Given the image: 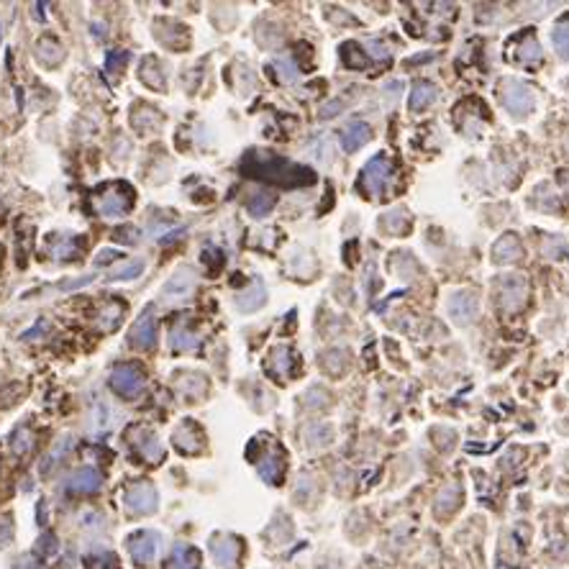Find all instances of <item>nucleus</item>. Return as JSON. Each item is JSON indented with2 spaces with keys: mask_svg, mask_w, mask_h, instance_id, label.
<instances>
[{
  "mask_svg": "<svg viewBox=\"0 0 569 569\" xmlns=\"http://www.w3.org/2000/svg\"><path fill=\"white\" fill-rule=\"evenodd\" d=\"M241 172L246 177L267 180V183L282 185V187H303V185L315 183L313 169L295 165L285 157H277V154H270V151H249L241 162Z\"/></svg>",
  "mask_w": 569,
  "mask_h": 569,
  "instance_id": "nucleus-1",
  "label": "nucleus"
},
{
  "mask_svg": "<svg viewBox=\"0 0 569 569\" xmlns=\"http://www.w3.org/2000/svg\"><path fill=\"white\" fill-rule=\"evenodd\" d=\"M274 67H277V72H280V77L285 80V82H295L298 80V67H295V62L290 59V57H280V59L274 62Z\"/></svg>",
  "mask_w": 569,
  "mask_h": 569,
  "instance_id": "nucleus-23",
  "label": "nucleus"
},
{
  "mask_svg": "<svg viewBox=\"0 0 569 569\" xmlns=\"http://www.w3.org/2000/svg\"><path fill=\"white\" fill-rule=\"evenodd\" d=\"M111 382H113L115 393L126 395V398H133V395H139L141 387H144V375H141L136 367H131V364H123V367H118L113 375H111Z\"/></svg>",
  "mask_w": 569,
  "mask_h": 569,
  "instance_id": "nucleus-5",
  "label": "nucleus"
},
{
  "mask_svg": "<svg viewBox=\"0 0 569 569\" xmlns=\"http://www.w3.org/2000/svg\"><path fill=\"white\" fill-rule=\"evenodd\" d=\"M141 270H144V264L133 262V264H129V267H123V270L113 272V274H111V280H129V277H136Z\"/></svg>",
  "mask_w": 569,
  "mask_h": 569,
  "instance_id": "nucleus-27",
  "label": "nucleus"
},
{
  "mask_svg": "<svg viewBox=\"0 0 569 569\" xmlns=\"http://www.w3.org/2000/svg\"><path fill=\"white\" fill-rule=\"evenodd\" d=\"M405 223H408V218H405L403 210H393V213H387V218H385V223H382V226H385L387 231H393V234H395V231H400Z\"/></svg>",
  "mask_w": 569,
  "mask_h": 569,
  "instance_id": "nucleus-26",
  "label": "nucleus"
},
{
  "mask_svg": "<svg viewBox=\"0 0 569 569\" xmlns=\"http://www.w3.org/2000/svg\"><path fill=\"white\" fill-rule=\"evenodd\" d=\"M462 500V495H459V487L456 485H449L447 490H441V495H438V500H436V510L438 513H451V510L456 508V503Z\"/></svg>",
  "mask_w": 569,
  "mask_h": 569,
  "instance_id": "nucleus-15",
  "label": "nucleus"
},
{
  "mask_svg": "<svg viewBox=\"0 0 569 569\" xmlns=\"http://www.w3.org/2000/svg\"><path fill=\"white\" fill-rule=\"evenodd\" d=\"M369 49H372V57H375V59H382V62L390 59V52H387L380 41H369Z\"/></svg>",
  "mask_w": 569,
  "mask_h": 569,
  "instance_id": "nucleus-28",
  "label": "nucleus"
},
{
  "mask_svg": "<svg viewBox=\"0 0 569 569\" xmlns=\"http://www.w3.org/2000/svg\"><path fill=\"white\" fill-rule=\"evenodd\" d=\"M131 505L139 510H149L154 508V492L147 490V487H139V490L131 495Z\"/></svg>",
  "mask_w": 569,
  "mask_h": 569,
  "instance_id": "nucleus-24",
  "label": "nucleus"
},
{
  "mask_svg": "<svg viewBox=\"0 0 569 569\" xmlns=\"http://www.w3.org/2000/svg\"><path fill=\"white\" fill-rule=\"evenodd\" d=\"M154 552H157V543H154L151 536H139L136 543H133V554H136L139 561H149L154 557Z\"/></svg>",
  "mask_w": 569,
  "mask_h": 569,
  "instance_id": "nucleus-19",
  "label": "nucleus"
},
{
  "mask_svg": "<svg viewBox=\"0 0 569 569\" xmlns=\"http://www.w3.org/2000/svg\"><path fill=\"white\" fill-rule=\"evenodd\" d=\"M236 303H239V308H241V310H254V308H259L264 303V288H262V285H254V288H252V292L241 295Z\"/></svg>",
  "mask_w": 569,
  "mask_h": 569,
  "instance_id": "nucleus-20",
  "label": "nucleus"
},
{
  "mask_svg": "<svg viewBox=\"0 0 569 569\" xmlns=\"http://www.w3.org/2000/svg\"><path fill=\"white\" fill-rule=\"evenodd\" d=\"M272 208H274V195L270 193H256L254 198L249 200V210H252V216H256V218L267 216Z\"/></svg>",
  "mask_w": 569,
  "mask_h": 569,
  "instance_id": "nucleus-17",
  "label": "nucleus"
},
{
  "mask_svg": "<svg viewBox=\"0 0 569 569\" xmlns=\"http://www.w3.org/2000/svg\"><path fill=\"white\" fill-rule=\"evenodd\" d=\"M193 288H195L193 272H190V270H180L175 277H172V280L165 285L162 295H165L167 300H183V298H187V295L193 292Z\"/></svg>",
  "mask_w": 569,
  "mask_h": 569,
  "instance_id": "nucleus-8",
  "label": "nucleus"
},
{
  "mask_svg": "<svg viewBox=\"0 0 569 569\" xmlns=\"http://www.w3.org/2000/svg\"><path fill=\"white\" fill-rule=\"evenodd\" d=\"M449 315L454 318V324L469 326L477 318V298L472 292H456L449 300Z\"/></svg>",
  "mask_w": 569,
  "mask_h": 569,
  "instance_id": "nucleus-6",
  "label": "nucleus"
},
{
  "mask_svg": "<svg viewBox=\"0 0 569 569\" xmlns=\"http://www.w3.org/2000/svg\"><path fill=\"white\" fill-rule=\"evenodd\" d=\"M554 46L561 57L569 59V21H561L559 26L554 28Z\"/></svg>",
  "mask_w": 569,
  "mask_h": 569,
  "instance_id": "nucleus-21",
  "label": "nucleus"
},
{
  "mask_svg": "<svg viewBox=\"0 0 569 569\" xmlns=\"http://www.w3.org/2000/svg\"><path fill=\"white\" fill-rule=\"evenodd\" d=\"M126 208H129V198H123V195H108L103 205H100L105 216H121Z\"/></svg>",
  "mask_w": 569,
  "mask_h": 569,
  "instance_id": "nucleus-22",
  "label": "nucleus"
},
{
  "mask_svg": "<svg viewBox=\"0 0 569 569\" xmlns=\"http://www.w3.org/2000/svg\"><path fill=\"white\" fill-rule=\"evenodd\" d=\"M436 88L431 82H416L411 93V111H426L436 100Z\"/></svg>",
  "mask_w": 569,
  "mask_h": 569,
  "instance_id": "nucleus-11",
  "label": "nucleus"
},
{
  "mask_svg": "<svg viewBox=\"0 0 569 569\" xmlns=\"http://www.w3.org/2000/svg\"><path fill=\"white\" fill-rule=\"evenodd\" d=\"M195 344H198V339H195L193 333H185V331H172V346L175 349H193Z\"/></svg>",
  "mask_w": 569,
  "mask_h": 569,
  "instance_id": "nucleus-25",
  "label": "nucleus"
},
{
  "mask_svg": "<svg viewBox=\"0 0 569 569\" xmlns=\"http://www.w3.org/2000/svg\"><path fill=\"white\" fill-rule=\"evenodd\" d=\"M290 357H292V354H290V349H285V346H280V349L272 351V357H270V372L272 375H277V377L288 375L290 364H292Z\"/></svg>",
  "mask_w": 569,
  "mask_h": 569,
  "instance_id": "nucleus-14",
  "label": "nucleus"
},
{
  "mask_svg": "<svg viewBox=\"0 0 569 569\" xmlns=\"http://www.w3.org/2000/svg\"><path fill=\"white\" fill-rule=\"evenodd\" d=\"M492 254H495L498 262H516L518 256L523 254V246H521L516 234H505L498 244L492 246Z\"/></svg>",
  "mask_w": 569,
  "mask_h": 569,
  "instance_id": "nucleus-10",
  "label": "nucleus"
},
{
  "mask_svg": "<svg viewBox=\"0 0 569 569\" xmlns=\"http://www.w3.org/2000/svg\"><path fill=\"white\" fill-rule=\"evenodd\" d=\"M518 59L523 62V64H531V62L541 59V46L536 44L534 36H525L523 41H521V54H518Z\"/></svg>",
  "mask_w": 569,
  "mask_h": 569,
  "instance_id": "nucleus-18",
  "label": "nucleus"
},
{
  "mask_svg": "<svg viewBox=\"0 0 569 569\" xmlns=\"http://www.w3.org/2000/svg\"><path fill=\"white\" fill-rule=\"evenodd\" d=\"M239 554V546L236 541H231V539H223V541L213 543V557L218 559V564H223V567H228L231 561L236 559Z\"/></svg>",
  "mask_w": 569,
  "mask_h": 569,
  "instance_id": "nucleus-13",
  "label": "nucleus"
},
{
  "mask_svg": "<svg viewBox=\"0 0 569 569\" xmlns=\"http://www.w3.org/2000/svg\"><path fill=\"white\" fill-rule=\"evenodd\" d=\"M369 136H372V131H369V126L364 121H349L342 129V133H339L344 151L362 149V147H364V144L369 141Z\"/></svg>",
  "mask_w": 569,
  "mask_h": 569,
  "instance_id": "nucleus-7",
  "label": "nucleus"
},
{
  "mask_svg": "<svg viewBox=\"0 0 569 569\" xmlns=\"http://www.w3.org/2000/svg\"><path fill=\"white\" fill-rule=\"evenodd\" d=\"M282 469H285V462H282L280 451H270V454L259 462V472H262L264 480H270V482H280Z\"/></svg>",
  "mask_w": 569,
  "mask_h": 569,
  "instance_id": "nucleus-12",
  "label": "nucleus"
},
{
  "mask_svg": "<svg viewBox=\"0 0 569 569\" xmlns=\"http://www.w3.org/2000/svg\"><path fill=\"white\" fill-rule=\"evenodd\" d=\"M390 180H393V162H390L387 157L369 159L367 167L362 169V187H364L372 198L385 195Z\"/></svg>",
  "mask_w": 569,
  "mask_h": 569,
  "instance_id": "nucleus-3",
  "label": "nucleus"
},
{
  "mask_svg": "<svg viewBox=\"0 0 569 569\" xmlns=\"http://www.w3.org/2000/svg\"><path fill=\"white\" fill-rule=\"evenodd\" d=\"M500 103L513 115H528L534 111V90L518 80H503L500 82Z\"/></svg>",
  "mask_w": 569,
  "mask_h": 569,
  "instance_id": "nucleus-2",
  "label": "nucleus"
},
{
  "mask_svg": "<svg viewBox=\"0 0 569 569\" xmlns=\"http://www.w3.org/2000/svg\"><path fill=\"white\" fill-rule=\"evenodd\" d=\"M525 295H528V285L521 274H505L503 280L498 282V303L503 310H518V308L525 303Z\"/></svg>",
  "mask_w": 569,
  "mask_h": 569,
  "instance_id": "nucleus-4",
  "label": "nucleus"
},
{
  "mask_svg": "<svg viewBox=\"0 0 569 569\" xmlns=\"http://www.w3.org/2000/svg\"><path fill=\"white\" fill-rule=\"evenodd\" d=\"M198 567V554L190 552V549H177L169 559V569H195Z\"/></svg>",
  "mask_w": 569,
  "mask_h": 569,
  "instance_id": "nucleus-16",
  "label": "nucleus"
},
{
  "mask_svg": "<svg viewBox=\"0 0 569 569\" xmlns=\"http://www.w3.org/2000/svg\"><path fill=\"white\" fill-rule=\"evenodd\" d=\"M154 339H157V321H154L149 313L141 315L139 321H136V326L131 328V344L139 346V349H149L151 344H154Z\"/></svg>",
  "mask_w": 569,
  "mask_h": 569,
  "instance_id": "nucleus-9",
  "label": "nucleus"
}]
</instances>
